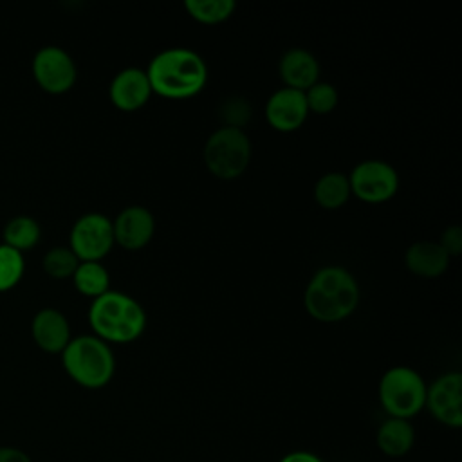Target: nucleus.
<instances>
[{
    "label": "nucleus",
    "mask_w": 462,
    "mask_h": 462,
    "mask_svg": "<svg viewBox=\"0 0 462 462\" xmlns=\"http://www.w3.org/2000/svg\"><path fill=\"white\" fill-rule=\"evenodd\" d=\"M144 70L152 92L170 99L193 97L208 81L204 58L188 47H170L157 52Z\"/></svg>",
    "instance_id": "1"
},
{
    "label": "nucleus",
    "mask_w": 462,
    "mask_h": 462,
    "mask_svg": "<svg viewBox=\"0 0 462 462\" xmlns=\"http://www.w3.org/2000/svg\"><path fill=\"white\" fill-rule=\"evenodd\" d=\"M359 285L350 271L339 265L318 269L307 283L303 303L307 312L323 323L346 319L359 303Z\"/></svg>",
    "instance_id": "2"
},
{
    "label": "nucleus",
    "mask_w": 462,
    "mask_h": 462,
    "mask_svg": "<svg viewBox=\"0 0 462 462\" xmlns=\"http://www.w3.org/2000/svg\"><path fill=\"white\" fill-rule=\"evenodd\" d=\"M88 323L94 334L103 341L128 343L144 332L146 312L135 298L110 289L92 300Z\"/></svg>",
    "instance_id": "3"
},
{
    "label": "nucleus",
    "mask_w": 462,
    "mask_h": 462,
    "mask_svg": "<svg viewBox=\"0 0 462 462\" xmlns=\"http://www.w3.org/2000/svg\"><path fill=\"white\" fill-rule=\"evenodd\" d=\"M65 372L79 386L96 390L108 384L116 372V356L106 341L96 334H79L61 350Z\"/></svg>",
    "instance_id": "4"
},
{
    "label": "nucleus",
    "mask_w": 462,
    "mask_h": 462,
    "mask_svg": "<svg viewBox=\"0 0 462 462\" xmlns=\"http://www.w3.org/2000/svg\"><path fill=\"white\" fill-rule=\"evenodd\" d=\"M206 168L218 179L240 177L251 161V141L242 128L220 126L204 143Z\"/></svg>",
    "instance_id": "5"
},
{
    "label": "nucleus",
    "mask_w": 462,
    "mask_h": 462,
    "mask_svg": "<svg viewBox=\"0 0 462 462\" xmlns=\"http://www.w3.org/2000/svg\"><path fill=\"white\" fill-rule=\"evenodd\" d=\"M379 401L390 417L410 420L426 402V383L410 366H392L379 381Z\"/></svg>",
    "instance_id": "6"
},
{
    "label": "nucleus",
    "mask_w": 462,
    "mask_h": 462,
    "mask_svg": "<svg viewBox=\"0 0 462 462\" xmlns=\"http://www.w3.org/2000/svg\"><path fill=\"white\" fill-rule=\"evenodd\" d=\"M346 177L352 195L368 204L390 200L399 188L395 168L383 159H365L357 162Z\"/></svg>",
    "instance_id": "7"
},
{
    "label": "nucleus",
    "mask_w": 462,
    "mask_h": 462,
    "mask_svg": "<svg viewBox=\"0 0 462 462\" xmlns=\"http://www.w3.org/2000/svg\"><path fill=\"white\" fill-rule=\"evenodd\" d=\"M114 229L112 218L103 213L88 211L79 215L69 235V247L79 260H97L101 262L103 256L114 247Z\"/></svg>",
    "instance_id": "8"
},
{
    "label": "nucleus",
    "mask_w": 462,
    "mask_h": 462,
    "mask_svg": "<svg viewBox=\"0 0 462 462\" xmlns=\"http://www.w3.org/2000/svg\"><path fill=\"white\" fill-rule=\"evenodd\" d=\"M32 76L43 90L61 94L72 88L78 70L72 56L63 47L49 43L32 56Z\"/></svg>",
    "instance_id": "9"
},
{
    "label": "nucleus",
    "mask_w": 462,
    "mask_h": 462,
    "mask_svg": "<svg viewBox=\"0 0 462 462\" xmlns=\"http://www.w3.org/2000/svg\"><path fill=\"white\" fill-rule=\"evenodd\" d=\"M424 406L430 413L449 428L462 426V374L446 372L426 386Z\"/></svg>",
    "instance_id": "10"
},
{
    "label": "nucleus",
    "mask_w": 462,
    "mask_h": 462,
    "mask_svg": "<svg viewBox=\"0 0 462 462\" xmlns=\"http://www.w3.org/2000/svg\"><path fill=\"white\" fill-rule=\"evenodd\" d=\"M114 242L128 251H137L148 245L155 233V218L144 206L132 204L117 213L112 220Z\"/></svg>",
    "instance_id": "11"
},
{
    "label": "nucleus",
    "mask_w": 462,
    "mask_h": 462,
    "mask_svg": "<svg viewBox=\"0 0 462 462\" xmlns=\"http://www.w3.org/2000/svg\"><path fill=\"white\" fill-rule=\"evenodd\" d=\"M309 116L305 94L296 88L282 87L265 103V119L278 132L298 130Z\"/></svg>",
    "instance_id": "12"
},
{
    "label": "nucleus",
    "mask_w": 462,
    "mask_h": 462,
    "mask_svg": "<svg viewBox=\"0 0 462 462\" xmlns=\"http://www.w3.org/2000/svg\"><path fill=\"white\" fill-rule=\"evenodd\" d=\"M152 87L144 69L125 67L108 85V97L112 105L123 112H134L144 106L152 96Z\"/></svg>",
    "instance_id": "13"
},
{
    "label": "nucleus",
    "mask_w": 462,
    "mask_h": 462,
    "mask_svg": "<svg viewBox=\"0 0 462 462\" xmlns=\"http://www.w3.org/2000/svg\"><path fill=\"white\" fill-rule=\"evenodd\" d=\"M31 334L42 350L60 354L72 337L67 316L56 307H43L32 316Z\"/></svg>",
    "instance_id": "14"
},
{
    "label": "nucleus",
    "mask_w": 462,
    "mask_h": 462,
    "mask_svg": "<svg viewBox=\"0 0 462 462\" xmlns=\"http://www.w3.org/2000/svg\"><path fill=\"white\" fill-rule=\"evenodd\" d=\"M278 72L285 87L305 92L309 87L319 81V61L310 51L294 47L282 54Z\"/></svg>",
    "instance_id": "15"
},
{
    "label": "nucleus",
    "mask_w": 462,
    "mask_h": 462,
    "mask_svg": "<svg viewBox=\"0 0 462 462\" xmlns=\"http://www.w3.org/2000/svg\"><path fill=\"white\" fill-rule=\"evenodd\" d=\"M404 263L417 276L437 278L448 269L449 254L442 249L439 242L419 240L408 245L404 253Z\"/></svg>",
    "instance_id": "16"
},
{
    "label": "nucleus",
    "mask_w": 462,
    "mask_h": 462,
    "mask_svg": "<svg viewBox=\"0 0 462 462\" xmlns=\"http://www.w3.org/2000/svg\"><path fill=\"white\" fill-rule=\"evenodd\" d=\"M375 442L381 453L390 458H399L410 453L415 442V430L410 420L388 417L375 433Z\"/></svg>",
    "instance_id": "17"
},
{
    "label": "nucleus",
    "mask_w": 462,
    "mask_h": 462,
    "mask_svg": "<svg viewBox=\"0 0 462 462\" xmlns=\"http://www.w3.org/2000/svg\"><path fill=\"white\" fill-rule=\"evenodd\" d=\"M348 177L341 171H327L314 184V200L325 209H337L350 199Z\"/></svg>",
    "instance_id": "18"
},
{
    "label": "nucleus",
    "mask_w": 462,
    "mask_h": 462,
    "mask_svg": "<svg viewBox=\"0 0 462 462\" xmlns=\"http://www.w3.org/2000/svg\"><path fill=\"white\" fill-rule=\"evenodd\" d=\"M74 287L92 300L110 291V274L97 260H79L74 274L70 276Z\"/></svg>",
    "instance_id": "19"
},
{
    "label": "nucleus",
    "mask_w": 462,
    "mask_h": 462,
    "mask_svg": "<svg viewBox=\"0 0 462 462\" xmlns=\"http://www.w3.org/2000/svg\"><path fill=\"white\" fill-rule=\"evenodd\" d=\"M42 236L40 222L31 215H14L4 226V242L18 251L31 249Z\"/></svg>",
    "instance_id": "20"
},
{
    "label": "nucleus",
    "mask_w": 462,
    "mask_h": 462,
    "mask_svg": "<svg viewBox=\"0 0 462 462\" xmlns=\"http://www.w3.org/2000/svg\"><path fill=\"white\" fill-rule=\"evenodd\" d=\"M184 9L193 20L206 25H213L227 20L236 9V2L235 0H186Z\"/></svg>",
    "instance_id": "21"
},
{
    "label": "nucleus",
    "mask_w": 462,
    "mask_h": 462,
    "mask_svg": "<svg viewBox=\"0 0 462 462\" xmlns=\"http://www.w3.org/2000/svg\"><path fill=\"white\" fill-rule=\"evenodd\" d=\"M79 258L69 245H54L43 254V269L52 278H69L74 274Z\"/></svg>",
    "instance_id": "22"
},
{
    "label": "nucleus",
    "mask_w": 462,
    "mask_h": 462,
    "mask_svg": "<svg viewBox=\"0 0 462 462\" xmlns=\"http://www.w3.org/2000/svg\"><path fill=\"white\" fill-rule=\"evenodd\" d=\"M25 260L23 253L0 242V291H7L16 285L23 274Z\"/></svg>",
    "instance_id": "23"
},
{
    "label": "nucleus",
    "mask_w": 462,
    "mask_h": 462,
    "mask_svg": "<svg viewBox=\"0 0 462 462\" xmlns=\"http://www.w3.org/2000/svg\"><path fill=\"white\" fill-rule=\"evenodd\" d=\"M303 94H305L309 112H316V114L332 112L339 101L336 87L327 81H316Z\"/></svg>",
    "instance_id": "24"
},
{
    "label": "nucleus",
    "mask_w": 462,
    "mask_h": 462,
    "mask_svg": "<svg viewBox=\"0 0 462 462\" xmlns=\"http://www.w3.org/2000/svg\"><path fill=\"white\" fill-rule=\"evenodd\" d=\"M220 116H222V121H224L222 126L242 128V125L247 123L249 117H251V106H249L247 99L231 97V99L222 103Z\"/></svg>",
    "instance_id": "25"
},
{
    "label": "nucleus",
    "mask_w": 462,
    "mask_h": 462,
    "mask_svg": "<svg viewBox=\"0 0 462 462\" xmlns=\"http://www.w3.org/2000/svg\"><path fill=\"white\" fill-rule=\"evenodd\" d=\"M439 244H440L442 249L449 254V258L460 254V251H462V227L457 226V224L448 226V227L442 231Z\"/></svg>",
    "instance_id": "26"
},
{
    "label": "nucleus",
    "mask_w": 462,
    "mask_h": 462,
    "mask_svg": "<svg viewBox=\"0 0 462 462\" xmlns=\"http://www.w3.org/2000/svg\"><path fill=\"white\" fill-rule=\"evenodd\" d=\"M0 462H32L31 457L13 446H2L0 448Z\"/></svg>",
    "instance_id": "27"
},
{
    "label": "nucleus",
    "mask_w": 462,
    "mask_h": 462,
    "mask_svg": "<svg viewBox=\"0 0 462 462\" xmlns=\"http://www.w3.org/2000/svg\"><path fill=\"white\" fill-rule=\"evenodd\" d=\"M280 462H323L318 455L309 451H291L285 457H282Z\"/></svg>",
    "instance_id": "28"
}]
</instances>
